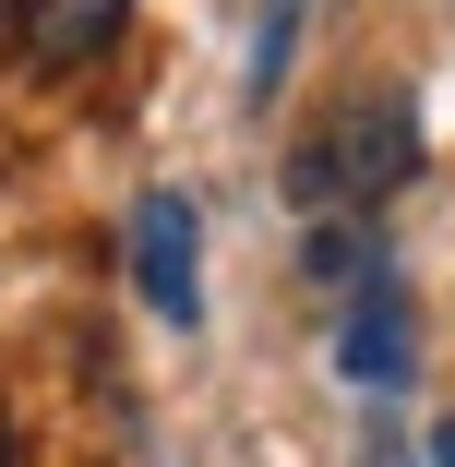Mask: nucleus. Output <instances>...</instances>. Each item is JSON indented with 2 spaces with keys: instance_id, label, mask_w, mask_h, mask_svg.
<instances>
[{
  "instance_id": "f257e3e1",
  "label": "nucleus",
  "mask_w": 455,
  "mask_h": 467,
  "mask_svg": "<svg viewBox=\"0 0 455 467\" xmlns=\"http://www.w3.org/2000/svg\"><path fill=\"white\" fill-rule=\"evenodd\" d=\"M419 180V120L408 97H347L300 156H288V204L300 216H384Z\"/></svg>"
},
{
  "instance_id": "f03ea898",
  "label": "nucleus",
  "mask_w": 455,
  "mask_h": 467,
  "mask_svg": "<svg viewBox=\"0 0 455 467\" xmlns=\"http://www.w3.org/2000/svg\"><path fill=\"white\" fill-rule=\"evenodd\" d=\"M132 288L180 336L204 324V216H192V192H144L132 204Z\"/></svg>"
},
{
  "instance_id": "7ed1b4c3",
  "label": "nucleus",
  "mask_w": 455,
  "mask_h": 467,
  "mask_svg": "<svg viewBox=\"0 0 455 467\" xmlns=\"http://www.w3.org/2000/svg\"><path fill=\"white\" fill-rule=\"evenodd\" d=\"M336 371L359 396H396L408 384V288L372 264V275H347V336H336Z\"/></svg>"
},
{
  "instance_id": "20e7f679",
  "label": "nucleus",
  "mask_w": 455,
  "mask_h": 467,
  "mask_svg": "<svg viewBox=\"0 0 455 467\" xmlns=\"http://www.w3.org/2000/svg\"><path fill=\"white\" fill-rule=\"evenodd\" d=\"M120 25H132V0H13V36H25V60H48V72L120 48Z\"/></svg>"
},
{
  "instance_id": "39448f33",
  "label": "nucleus",
  "mask_w": 455,
  "mask_h": 467,
  "mask_svg": "<svg viewBox=\"0 0 455 467\" xmlns=\"http://www.w3.org/2000/svg\"><path fill=\"white\" fill-rule=\"evenodd\" d=\"M288 60H300V0H264V25H252V97H276Z\"/></svg>"
},
{
  "instance_id": "423d86ee",
  "label": "nucleus",
  "mask_w": 455,
  "mask_h": 467,
  "mask_svg": "<svg viewBox=\"0 0 455 467\" xmlns=\"http://www.w3.org/2000/svg\"><path fill=\"white\" fill-rule=\"evenodd\" d=\"M431 467H455V420H431Z\"/></svg>"
},
{
  "instance_id": "0eeeda50",
  "label": "nucleus",
  "mask_w": 455,
  "mask_h": 467,
  "mask_svg": "<svg viewBox=\"0 0 455 467\" xmlns=\"http://www.w3.org/2000/svg\"><path fill=\"white\" fill-rule=\"evenodd\" d=\"M0 467H13V420H0Z\"/></svg>"
},
{
  "instance_id": "6e6552de",
  "label": "nucleus",
  "mask_w": 455,
  "mask_h": 467,
  "mask_svg": "<svg viewBox=\"0 0 455 467\" xmlns=\"http://www.w3.org/2000/svg\"><path fill=\"white\" fill-rule=\"evenodd\" d=\"M384 467H396V455H384Z\"/></svg>"
}]
</instances>
